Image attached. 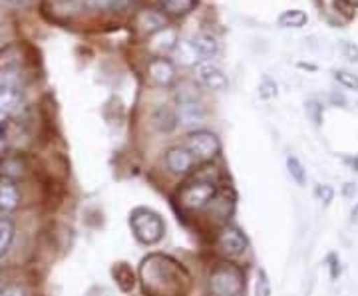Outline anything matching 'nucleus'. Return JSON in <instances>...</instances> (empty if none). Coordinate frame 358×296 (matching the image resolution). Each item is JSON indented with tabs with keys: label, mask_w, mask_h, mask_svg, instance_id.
Wrapping results in <instances>:
<instances>
[{
	"label": "nucleus",
	"mask_w": 358,
	"mask_h": 296,
	"mask_svg": "<svg viewBox=\"0 0 358 296\" xmlns=\"http://www.w3.org/2000/svg\"><path fill=\"white\" fill-rule=\"evenodd\" d=\"M141 279L145 293L154 296H181L189 281L187 272L164 255H152L141 262Z\"/></svg>",
	"instance_id": "1"
},
{
	"label": "nucleus",
	"mask_w": 358,
	"mask_h": 296,
	"mask_svg": "<svg viewBox=\"0 0 358 296\" xmlns=\"http://www.w3.org/2000/svg\"><path fill=\"white\" fill-rule=\"evenodd\" d=\"M308 22V16L303 10H285L279 16L281 28H303Z\"/></svg>",
	"instance_id": "24"
},
{
	"label": "nucleus",
	"mask_w": 358,
	"mask_h": 296,
	"mask_svg": "<svg viewBox=\"0 0 358 296\" xmlns=\"http://www.w3.org/2000/svg\"><path fill=\"white\" fill-rule=\"evenodd\" d=\"M287 169H289V175L291 179L296 183V185H305L307 183V169L303 168V163L294 157V155H289L287 157Z\"/></svg>",
	"instance_id": "25"
},
{
	"label": "nucleus",
	"mask_w": 358,
	"mask_h": 296,
	"mask_svg": "<svg viewBox=\"0 0 358 296\" xmlns=\"http://www.w3.org/2000/svg\"><path fill=\"white\" fill-rule=\"evenodd\" d=\"M10 4H14V6H20V8H24V6H28L32 0H8Z\"/></svg>",
	"instance_id": "37"
},
{
	"label": "nucleus",
	"mask_w": 358,
	"mask_h": 296,
	"mask_svg": "<svg viewBox=\"0 0 358 296\" xmlns=\"http://www.w3.org/2000/svg\"><path fill=\"white\" fill-rule=\"evenodd\" d=\"M148 72H150V77L162 88H169L176 80V68L167 58H154L148 66Z\"/></svg>",
	"instance_id": "9"
},
{
	"label": "nucleus",
	"mask_w": 358,
	"mask_h": 296,
	"mask_svg": "<svg viewBox=\"0 0 358 296\" xmlns=\"http://www.w3.org/2000/svg\"><path fill=\"white\" fill-rule=\"evenodd\" d=\"M319 110H320L319 103H315V102H308V103H307L308 116L313 117V121H315L317 126H319V124H320V114H319Z\"/></svg>",
	"instance_id": "35"
},
{
	"label": "nucleus",
	"mask_w": 358,
	"mask_h": 296,
	"mask_svg": "<svg viewBox=\"0 0 358 296\" xmlns=\"http://www.w3.org/2000/svg\"><path fill=\"white\" fill-rule=\"evenodd\" d=\"M152 124L157 131L162 133H171L173 129L178 128V112L169 105H159L155 108L152 114Z\"/></svg>",
	"instance_id": "13"
},
{
	"label": "nucleus",
	"mask_w": 358,
	"mask_h": 296,
	"mask_svg": "<svg viewBox=\"0 0 358 296\" xmlns=\"http://www.w3.org/2000/svg\"><path fill=\"white\" fill-rule=\"evenodd\" d=\"M255 296H271V281H268V274L265 269L257 271Z\"/></svg>",
	"instance_id": "28"
},
{
	"label": "nucleus",
	"mask_w": 358,
	"mask_h": 296,
	"mask_svg": "<svg viewBox=\"0 0 358 296\" xmlns=\"http://www.w3.org/2000/svg\"><path fill=\"white\" fill-rule=\"evenodd\" d=\"M166 165L171 173L183 175L193 165V155L185 147H171L166 154Z\"/></svg>",
	"instance_id": "11"
},
{
	"label": "nucleus",
	"mask_w": 358,
	"mask_h": 296,
	"mask_svg": "<svg viewBox=\"0 0 358 296\" xmlns=\"http://www.w3.org/2000/svg\"><path fill=\"white\" fill-rule=\"evenodd\" d=\"M22 108V91L20 90H0V114L13 116Z\"/></svg>",
	"instance_id": "18"
},
{
	"label": "nucleus",
	"mask_w": 358,
	"mask_h": 296,
	"mask_svg": "<svg viewBox=\"0 0 358 296\" xmlns=\"http://www.w3.org/2000/svg\"><path fill=\"white\" fill-rule=\"evenodd\" d=\"M0 290H2V284H0Z\"/></svg>",
	"instance_id": "40"
},
{
	"label": "nucleus",
	"mask_w": 358,
	"mask_h": 296,
	"mask_svg": "<svg viewBox=\"0 0 358 296\" xmlns=\"http://www.w3.org/2000/svg\"><path fill=\"white\" fill-rule=\"evenodd\" d=\"M352 223H358V203L357 207L352 209Z\"/></svg>",
	"instance_id": "39"
},
{
	"label": "nucleus",
	"mask_w": 358,
	"mask_h": 296,
	"mask_svg": "<svg viewBox=\"0 0 358 296\" xmlns=\"http://www.w3.org/2000/svg\"><path fill=\"white\" fill-rule=\"evenodd\" d=\"M334 80L338 82V86H343L346 90L358 91V76L348 72V70H336L334 72Z\"/></svg>",
	"instance_id": "27"
},
{
	"label": "nucleus",
	"mask_w": 358,
	"mask_h": 296,
	"mask_svg": "<svg viewBox=\"0 0 358 296\" xmlns=\"http://www.w3.org/2000/svg\"><path fill=\"white\" fill-rule=\"evenodd\" d=\"M195 77L203 84L205 88L213 91L227 90V86H229V80L225 76V72L213 62H199L195 66Z\"/></svg>",
	"instance_id": "7"
},
{
	"label": "nucleus",
	"mask_w": 358,
	"mask_h": 296,
	"mask_svg": "<svg viewBox=\"0 0 358 296\" xmlns=\"http://www.w3.org/2000/svg\"><path fill=\"white\" fill-rule=\"evenodd\" d=\"M217 195V185L211 179H195L179 191V203L185 209L199 211L209 205Z\"/></svg>",
	"instance_id": "4"
},
{
	"label": "nucleus",
	"mask_w": 358,
	"mask_h": 296,
	"mask_svg": "<svg viewBox=\"0 0 358 296\" xmlns=\"http://www.w3.org/2000/svg\"><path fill=\"white\" fill-rule=\"evenodd\" d=\"M273 96H277V86H275V82L265 80V82L259 86V98H261V100H271Z\"/></svg>",
	"instance_id": "31"
},
{
	"label": "nucleus",
	"mask_w": 358,
	"mask_h": 296,
	"mask_svg": "<svg viewBox=\"0 0 358 296\" xmlns=\"http://www.w3.org/2000/svg\"><path fill=\"white\" fill-rule=\"evenodd\" d=\"M134 24L140 30L141 34H152L166 28V16L157 10H140L134 18Z\"/></svg>",
	"instance_id": "10"
},
{
	"label": "nucleus",
	"mask_w": 358,
	"mask_h": 296,
	"mask_svg": "<svg viewBox=\"0 0 358 296\" xmlns=\"http://www.w3.org/2000/svg\"><path fill=\"white\" fill-rule=\"evenodd\" d=\"M217 246L221 249V253H225L227 257H239V255H243L245 251H247L249 241H247V237L237 227L227 225V227H223L219 231Z\"/></svg>",
	"instance_id": "6"
},
{
	"label": "nucleus",
	"mask_w": 358,
	"mask_h": 296,
	"mask_svg": "<svg viewBox=\"0 0 358 296\" xmlns=\"http://www.w3.org/2000/svg\"><path fill=\"white\" fill-rule=\"evenodd\" d=\"M0 296H24V288L20 284H6L2 286Z\"/></svg>",
	"instance_id": "32"
},
{
	"label": "nucleus",
	"mask_w": 358,
	"mask_h": 296,
	"mask_svg": "<svg viewBox=\"0 0 358 296\" xmlns=\"http://www.w3.org/2000/svg\"><path fill=\"white\" fill-rule=\"evenodd\" d=\"M28 169V163H26L24 155L22 154H8L4 155L0 159V171L4 177H10V179H16V177H22Z\"/></svg>",
	"instance_id": "14"
},
{
	"label": "nucleus",
	"mask_w": 358,
	"mask_h": 296,
	"mask_svg": "<svg viewBox=\"0 0 358 296\" xmlns=\"http://www.w3.org/2000/svg\"><path fill=\"white\" fill-rule=\"evenodd\" d=\"M129 227L136 235V239L143 243V245H155L164 239V232H166V225L162 217L152 211V209H136L131 215H129Z\"/></svg>",
	"instance_id": "2"
},
{
	"label": "nucleus",
	"mask_w": 358,
	"mask_h": 296,
	"mask_svg": "<svg viewBox=\"0 0 358 296\" xmlns=\"http://www.w3.org/2000/svg\"><path fill=\"white\" fill-rule=\"evenodd\" d=\"M114 276H115V283L120 284V288H122L124 293L131 290V288H134V284H136L134 272H131V269H129L126 262H120V265H115Z\"/></svg>",
	"instance_id": "22"
},
{
	"label": "nucleus",
	"mask_w": 358,
	"mask_h": 296,
	"mask_svg": "<svg viewBox=\"0 0 358 296\" xmlns=\"http://www.w3.org/2000/svg\"><path fill=\"white\" fill-rule=\"evenodd\" d=\"M334 8L346 18H352L358 13V0H334Z\"/></svg>",
	"instance_id": "29"
},
{
	"label": "nucleus",
	"mask_w": 358,
	"mask_h": 296,
	"mask_svg": "<svg viewBox=\"0 0 358 296\" xmlns=\"http://www.w3.org/2000/svg\"><path fill=\"white\" fill-rule=\"evenodd\" d=\"M84 4L92 10H102V13H124L129 10L136 0H84Z\"/></svg>",
	"instance_id": "17"
},
{
	"label": "nucleus",
	"mask_w": 358,
	"mask_h": 296,
	"mask_svg": "<svg viewBox=\"0 0 358 296\" xmlns=\"http://www.w3.org/2000/svg\"><path fill=\"white\" fill-rule=\"evenodd\" d=\"M178 121L185 128H199L205 124V108L199 102L178 103Z\"/></svg>",
	"instance_id": "8"
},
{
	"label": "nucleus",
	"mask_w": 358,
	"mask_h": 296,
	"mask_svg": "<svg viewBox=\"0 0 358 296\" xmlns=\"http://www.w3.org/2000/svg\"><path fill=\"white\" fill-rule=\"evenodd\" d=\"M207 290L209 296H241L245 290L243 272L235 265H219L209 276Z\"/></svg>",
	"instance_id": "3"
},
{
	"label": "nucleus",
	"mask_w": 358,
	"mask_h": 296,
	"mask_svg": "<svg viewBox=\"0 0 358 296\" xmlns=\"http://www.w3.org/2000/svg\"><path fill=\"white\" fill-rule=\"evenodd\" d=\"M20 205V189L10 177H0V211H14Z\"/></svg>",
	"instance_id": "12"
},
{
	"label": "nucleus",
	"mask_w": 358,
	"mask_h": 296,
	"mask_svg": "<svg viewBox=\"0 0 358 296\" xmlns=\"http://www.w3.org/2000/svg\"><path fill=\"white\" fill-rule=\"evenodd\" d=\"M178 34H176V30H171V28H164V30H159V32H155L152 40H150V48L155 52H171L176 50V46H178Z\"/></svg>",
	"instance_id": "16"
},
{
	"label": "nucleus",
	"mask_w": 358,
	"mask_h": 296,
	"mask_svg": "<svg viewBox=\"0 0 358 296\" xmlns=\"http://www.w3.org/2000/svg\"><path fill=\"white\" fill-rule=\"evenodd\" d=\"M192 44L195 46V50L199 52V56H201L203 62H209L211 58L217 56L219 42L217 38H215L213 34H209V32H199V34H195L192 38Z\"/></svg>",
	"instance_id": "15"
},
{
	"label": "nucleus",
	"mask_w": 358,
	"mask_h": 296,
	"mask_svg": "<svg viewBox=\"0 0 358 296\" xmlns=\"http://www.w3.org/2000/svg\"><path fill=\"white\" fill-rule=\"evenodd\" d=\"M22 62L20 58V48L16 44H8L0 50V74L2 72H13L18 70V66Z\"/></svg>",
	"instance_id": "19"
},
{
	"label": "nucleus",
	"mask_w": 358,
	"mask_h": 296,
	"mask_svg": "<svg viewBox=\"0 0 358 296\" xmlns=\"http://www.w3.org/2000/svg\"><path fill=\"white\" fill-rule=\"evenodd\" d=\"M176 52H178L179 60H181L183 64L197 66L199 62H203L201 56H199V52L195 50V46L192 44V40H181V42H178Z\"/></svg>",
	"instance_id": "20"
},
{
	"label": "nucleus",
	"mask_w": 358,
	"mask_h": 296,
	"mask_svg": "<svg viewBox=\"0 0 358 296\" xmlns=\"http://www.w3.org/2000/svg\"><path fill=\"white\" fill-rule=\"evenodd\" d=\"M343 52H345V56L350 62H358V46L350 44V42H345L343 44Z\"/></svg>",
	"instance_id": "34"
},
{
	"label": "nucleus",
	"mask_w": 358,
	"mask_h": 296,
	"mask_svg": "<svg viewBox=\"0 0 358 296\" xmlns=\"http://www.w3.org/2000/svg\"><path fill=\"white\" fill-rule=\"evenodd\" d=\"M329 272H331V279L336 281L338 276H341V260L336 255H331L329 257Z\"/></svg>",
	"instance_id": "33"
},
{
	"label": "nucleus",
	"mask_w": 358,
	"mask_h": 296,
	"mask_svg": "<svg viewBox=\"0 0 358 296\" xmlns=\"http://www.w3.org/2000/svg\"><path fill=\"white\" fill-rule=\"evenodd\" d=\"M185 149L201 161H209L213 157H217L221 151V142L215 133L211 131H193L192 135H187L185 140Z\"/></svg>",
	"instance_id": "5"
},
{
	"label": "nucleus",
	"mask_w": 358,
	"mask_h": 296,
	"mask_svg": "<svg viewBox=\"0 0 358 296\" xmlns=\"http://www.w3.org/2000/svg\"><path fill=\"white\" fill-rule=\"evenodd\" d=\"M162 8L171 16H183L189 14L195 8L197 0H159Z\"/></svg>",
	"instance_id": "21"
},
{
	"label": "nucleus",
	"mask_w": 358,
	"mask_h": 296,
	"mask_svg": "<svg viewBox=\"0 0 358 296\" xmlns=\"http://www.w3.org/2000/svg\"><path fill=\"white\" fill-rule=\"evenodd\" d=\"M346 163L355 169V171H358V157H346Z\"/></svg>",
	"instance_id": "38"
},
{
	"label": "nucleus",
	"mask_w": 358,
	"mask_h": 296,
	"mask_svg": "<svg viewBox=\"0 0 358 296\" xmlns=\"http://www.w3.org/2000/svg\"><path fill=\"white\" fill-rule=\"evenodd\" d=\"M355 193H357V185L355 183H345L343 185V195H345L346 199H352Z\"/></svg>",
	"instance_id": "36"
},
{
	"label": "nucleus",
	"mask_w": 358,
	"mask_h": 296,
	"mask_svg": "<svg viewBox=\"0 0 358 296\" xmlns=\"http://www.w3.org/2000/svg\"><path fill=\"white\" fill-rule=\"evenodd\" d=\"M199 96H201V91L197 90V86L192 84V82H181L178 86V91H176V100H178V103L197 102Z\"/></svg>",
	"instance_id": "26"
},
{
	"label": "nucleus",
	"mask_w": 358,
	"mask_h": 296,
	"mask_svg": "<svg viewBox=\"0 0 358 296\" xmlns=\"http://www.w3.org/2000/svg\"><path fill=\"white\" fill-rule=\"evenodd\" d=\"M315 197L319 199L320 203L331 205L334 199V189L331 187V185H317V189H315Z\"/></svg>",
	"instance_id": "30"
},
{
	"label": "nucleus",
	"mask_w": 358,
	"mask_h": 296,
	"mask_svg": "<svg viewBox=\"0 0 358 296\" xmlns=\"http://www.w3.org/2000/svg\"><path fill=\"white\" fill-rule=\"evenodd\" d=\"M14 232H16V229H14L13 221L8 219V217H2L0 219V257L13 245Z\"/></svg>",
	"instance_id": "23"
}]
</instances>
